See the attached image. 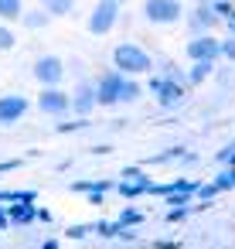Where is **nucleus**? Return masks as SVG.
<instances>
[{
	"mask_svg": "<svg viewBox=\"0 0 235 249\" xmlns=\"http://www.w3.org/2000/svg\"><path fill=\"white\" fill-rule=\"evenodd\" d=\"M113 65L123 72V75H143V72H150L153 69V58L140 48V45H116L113 48Z\"/></svg>",
	"mask_w": 235,
	"mask_h": 249,
	"instance_id": "f257e3e1",
	"label": "nucleus"
},
{
	"mask_svg": "<svg viewBox=\"0 0 235 249\" xmlns=\"http://www.w3.org/2000/svg\"><path fill=\"white\" fill-rule=\"evenodd\" d=\"M150 92L157 96V103L164 109H174L184 103V82L177 75H164V79H150Z\"/></svg>",
	"mask_w": 235,
	"mask_h": 249,
	"instance_id": "f03ea898",
	"label": "nucleus"
},
{
	"mask_svg": "<svg viewBox=\"0 0 235 249\" xmlns=\"http://www.w3.org/2000/svg\"><path fill=\"white\" fill-rule=\"evenodd\" d=\"M116 21H119V4L116 0H99L92 7V14H89V31L102 38V35H109L116 28Z\"/></svg>",
	"mask_w": 235,
	"mask_h": 249,
	"instance_id": "7ed1b4c3",
	"label": "nucleus"
},
{
	"mask_svg": "<svg viewBox=\"0 0 235 249\" xmlns=\"http://www.w3.org/2000/svg\"><path fill=\"white\" fill-rule=\"evenodd\" d=\"M143 18L150 24H177L181 21V0H147Z\"/></svg>",
	"mask_w": 235,
	"mask_h": 249,
	"instance_id": "20e7f679",
	"label": "nucleus"
},
{
	"mask_svg": "<svg viewBox=\"0 0 235 249\" xmlns=\"http://www.w3.org/2000/svg\"><path fill=\"white\" fill-rule=\"evenodd\" d=\"M187 58L191 62H198V58H221V41L218 38H211V31H201V35H194L191 41H187Z\"/></svg>",
	"mask_w": 235,
	"mask_h": 249,
	"instance_id": "39448f33",
	"label": "nucleus"
},
{
	"mask_svg": "<svg viewBox=\"0 0 235 249\" xmlns=\"http://www.w3.org/2000/svg\"><path fill=\"white\" fill-rule=\"evenodd\" d=\"M123 72L116 69V72H106L99 82H96V103L99 106H116L119 103V92H123Z\"/></svg>",
	"mask_w": 235,
	"mask_h": 249,
	"instance_id": "423d86ee",
	"label": "nucleus"
},
{
	"mask_svg": "<svg viewBox=\"0 0 235 249\" xmlns=\"http://www.w3.org/2000/svg\"><path fill=\"white\" fill-rule=\"evenodd\" d=\"M34 79H38L41 86H58V82L65 79V65H62V58H55V55L38 58V62H34Z\"/></svg>",
	"mask_w": 235,
	"mask_h": 249,
	"instance_id": "0eeeda50",
	"label": "nucleus"
},
{
	"mask_svg": "<svg viewBox=\"0 0 235 249\" xmlns=\"http://www.w3.org/2000/svg\"><path fill=\"white\" fill-rule=\"evenodd\" d=\"M38 106H41V113H55V116H62V113L72 109V96L58 92L55 86H45L41 96H38Z\"/></svg>",
	"mask_w": 235,
	"mask_h": 249,
	"instance_id": "6e6552de",
	"label": "nucleus"
},
{
	"mask_svg": "<svg viewBox=\"0 0 235 249\" xmlns=\"http://www.w3.org/2000/svg\"><path fill=\"white\" fill-rule=\"evenodd\" d=\"M218 21H221V18L215 14V7H211V4H198V7H194V14L187 18V28H191L194 35H201V31H211Z\"/></svg>",
	"mask_w": 235,
	"mask_h": 249,
	"instance_id": "1a4fd4ad",
	"label": "nucleus"
},
{
	"mask_svg": "<svg viewBox=\"0 0 235 249\" xmlns=\"http://www.w3.org/2000/svg\"><path fill=\"white\" fill-rule=\"evenodd\" d=\"M96 106H99V103H96V86H92V82H82V86L75 89V96H72V113L89 116Z\"/></svg>",
	"mask_w": 235,
	"mask_h": 249,
	"instance_id": "9d476101",
	"label": "nucleus"
},
{
	"mask_svg": "<svg viewBox=\"0 0 235 249\" xmlns=\"http://www.w3.org/2000/svg\"><path fill=\"white\" fill-rule=\"evenodd\" d=\"M28 113V99L24 96H4L0 99V123H14Z\"/></svg>",
	"mask_w": 235,
	"mask_h": 249,
	"instance_id": "9b49d317",
	"label": "nucleus"
},
{
	"mask_svg": "<svg viewBox=\"0 0 235 249\" xmlns=\"http://www.w3.org/2000/svg\"><path fill=\"white\" fill-rule=\"evenodd\" d=\"M41 7L51 14V18H65L75 11V0H41Z\"/></svg>",
	"mask_w": 235,
	"mask_h": 249,
	"instance_id": "f8f14e48",
	"label": "nucleus"
},
{
	"mask_svg": "<svg viewBox=\"0 0 235 249\" xmlns=\"http://www.w3.org/2000/svg\"><path fill=\"white\" fill-rule=\"evenodd\" d=\"M31 218H38V212L31 208V201H17V205L11 208V222H14V225H24V222H31Z\"/></svg>",
	"mask_w": 235,
	"mask_h": 249,
	"instance_id": "ddd939ff",
	"label": "nucleus"
},
{
	"mask_svg": "<svg viewBox=\"0 0 235 249\" xmlns=\"http://www.w3.org/2000/svg\"><path fill=\"white\" fill-rule=\"evenodd\" d=\"M211 72H215V62L211 58H198L194 69H191V75H187V82H204Z\"/></svg>",
	"mask_w": 235,
	"mask_h": 249,
	"instance_id": "4468645a",
	"label": "nucleus"
},
{
	"mask_svg": "<svg viewBox=\"0 0 235 249\" xmlns=\"http://www.w3.org/2000/svg\"><path fill=\"white\" fill-rule=\"evenodd\" d=\"M140 92H143V89H140V82H136L133 75H126V79H123V92H119V103H136V99H140Z\"/></svg>",
	"mask_w": 235,
	"mask_h": 249,
	"instance_id": "2eb2a0df",
	"label": "nucleus"
},
{
	"mask_svg": "<svg viewBox=\"0 0 235 249\" xmlns=\"http://www.w3.org/2000/svg\"><path fill=\"white\" fill-rule=\"evenodd\" d=\"M21 14H24L21 0H0V18H4V21H17Z\"/></svg>",
	"mask_w": 235,
	"mask_h": 249,
	"instance_id": "dca6fc26",
	"label": "nucleus"
},
{
	"mask_svg": "<svg viewBox=\"0 0 235 249\" xmlns=\"http://www.w3.org/2000/svg\"><path fill=\"white\" fill-rule=\"evenodd\" d=\"M21 21H24V28L38 31V28L48 24V11H28V14H21Z\"/></svg>",
	"mask_w": 235,
	"mask_h": 249,
	"instance_id": "f3484780",
	"label": "nucleus"
},
{
	"mask_svg": "<svg viewBox=\"0 0 235 249\" xmlns=\"http://www.w3.org/2000/svg\"><path fill=\"white\" fill-rule=\"evenodd\" d=\"M215 184H218V191H228V188H235V164H232L228 171H221Z\"/></svg>",
	"mask_w": 235,
	"mask_h": 249,
	"instance_id": "a211bd4d",
	"label": "nucleus"
},
{
	"mask_svg": "<svg viewBox=\"0 0 235 249\" xmlns=\"http://www.w3.org/2000/svg\"><path fill=\"white\" fill-rule=\"evenodd\" d=\"M221 55H225L232 65H235V35H228V38L221 41Z\"/></svg>",
	"mask_w": 235,
	"mask_h": 249,
	"instance_id": "6ab92c4d",
	"label": "nucleus"
},
{
	"mask_svg": "<svg viewBox=\"0 0 235 249\" xmlns=\"http://www.w3.org/2000/svg\"><path fill=\"white\" fill-rule=\"evenodd\" d=\"M0 48H4V52H11V48H14V35H11L7 28H0Z\"/></svg>",
	"mask_w": 235,
	"mask_h": 249,
	"instance_id": "aec40b11",
	"label": "nucleus"
},
{
	"mask_svg": "<svg viewBox=\"0 0 235 249\" xmlns=\"http://www.w3.org/2000/svg\"><path fill=\"white\" fill-rule=\"evenodd\" d=\"M140 222V212H123L119 215V225H136Z\"/></svg>",
	"mask_w": 235,
	"mask_h": 249,
	"instance_id": "412c9836",
	"label": "nucleus"
},
{
	"mask_svg": "<svg viewBox=\"0 0 235 249\" xmlns=\"http://www.w3.org/2000/svg\"><path fill=\"white\" fill-rule=\"evenodd\" d=\"M89 232H92V225H75V229H68V235H72V239H85Z\"/></svg>",
	"mask_w": 235,
	"mask_h": 249,
	"instance_id": "4be33fe9",
	"label": "nucleus"
},
{
	"mask_svg": "<svg viewBox=\"0 0 235 249\" xmlns=\"http://www.w3.org/2000/svg\"><path fill=\"white\" fill-rule=\"evenodd\" d=\"M198 195H201L204 201H211V198L218 195V184H208V188H198Z\"/></svg>",
	"mask_w": 235,
	"mask_h": 249,
	"instance_id": "5701e85b",
	"label": "nucleus"
},
{
	"mask_svg": "<svg viewBox=\"0 0 235 249\" xmlns=\"http://www.w3.org/2000/svg\"><path fill=\"white\" fill-rule=\"evenodd\" d=\"M218 160H221V164H235V147H225V150L218 154Z\"/></svg>",
	"mask_w": 235,
	"mask_h": 249,
	"instance_id": "b1692460",
	"label": "nucleus"
},
{
	"mask_svg": "<svg viewBox=\"0 0 235 249\" xmlns=\"http://www.w3.org/2000/svg\"><path fill=\"white\" fill-rule=\"evenodd\" d=\"M221 21H225V28H228V35H235V11H228V14H225Z\"/></svg>",
	"mask_w": 235,
	"mask_h": 249,
	"instance_id": "393cba45",
	"label": "nucleus"
},
{
	"mask_svg": "<svg viewBox=\"0 0 235 249\" xmlns=\"http://www.w3.org/2000/svg\"><path fill=\"white\" fill-rule=\"evenodd\" d=\"M7 222H11V218H7V215H4V212H0V229H4V225H7Z\"/></svg>",
	"mask_w": 235,
	"mask_h": 249,
	"instance_id": "a878e982",
	"label": "nucleus"
},
{
	"mask_svg": "<svg viewBox=\"0 0 235 249\" xmlns=\"http://www.w3.org/2000/svg\"><path fill=\"white\" fill-rule=\"evenodd\" d=\"M116 4H119V7H123V4H130V0H116Z\"/></svg>",
	"mask_w": 235,
	"mask_h": 249,
	"instance_id": "bb28decb",
	"label": "nucleus"
}]
</instances>
